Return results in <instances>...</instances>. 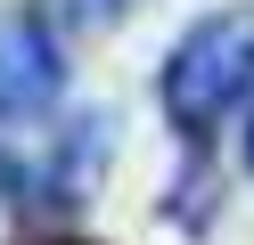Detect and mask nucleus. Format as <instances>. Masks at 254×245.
I'll return each instance as SVG.
<instances>
[{
	"instance_id": "nucleus-5",
	"label": "nucleus",
	"mask_w": 254,
	"mask_h": 245,
	"mask_svg": "<svg viewBox=\"0 0 254 245\" xmlns=\"http://www.w3.org/2000/svg\"><path fill=\"white\" fill-rule=\"evenodd\" d=\"M246 163H254V131H246Z\"/></svg>"
},
{
	"instance_id": "nucleus-1",
	"label": "nucleus",
	"mask_w": 254,
	"mask_h": 245,
	"mask_svg": "<svg viewBox=\"0 0 254 245\" xmlns=\"http://www.w3.org/2000/svg\"><path fill=\"white\" fill-rule=\"evenodd\" d=\"M254 90V16H205L164 57V114L189 147H205Z\"/></svg>"
},
{
	"instance_id": "nucleus-2",
	"label": "nucleus",
	"mask_w": 254,
	"mask_h": 245,
	"mask_svg": "<svg viewBox=\"0 0 254 245\" xmlns=\"http://www.w3.org/2000/svg\"><path fill=\"white\" fill-rule=\"evenodd\" d=\"M99 155H107V123H99V114H82V123L50 131V139L33 147V163L0 155V188H8V204H82Z\"/></svg>"
},
{
	"instance_id": "nucleus-3",
	"label": "nucleus",
	"mask_w": 254,
	"mask_h": 245,
	"mask_svg": "<svg viewBox=\"0 0 254 245\" xmlns=\"http://www.w3.org/2000/svg\"><path fill=\"white\" fill-rule=\"evenodd\" d=\"M58 98V25L41 8H0V123H33Z\"/></svg>"
},
{
	"instance_id": "nucleus-4",
	"label": "nucleus",
	"mask_w": 254,
	"mask_h": 245,
	"mask_svg": "<svg viewBox=\"0 0 254 245\" xmlns=\"http://www.w3.org/2000/svg\"><path fill=\"white\" fill-rule=\"evenodd\" d=\"M123 8H131V0H41V16H50L58 33H99V25H115Z\"/></svg>"
}]
</instances>
